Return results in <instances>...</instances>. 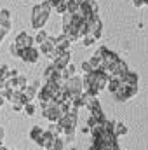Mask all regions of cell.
<instances>
[{
	"mask_svg": "<svg viewBox=\"0 0 148 150\" xmlns=\"http://www.w3.org/2000/svg\"><path fill=\"white\" fill-rule=\"evenodd\" d=\"M51 11H52V7H51V4H49L47 0L42 2V4H38V5H35V7L32 9V26H33L35 30H42V28H44V25H45L47 19H49Z\"/></svg>",
	"mask_w": 148,
	"mask_h": 150,
	"instance_id": "1",
	"label": "cell"
},
{
	"mask_svg": "<svg viewBox=\"0 0 148 150\" xmlns=\"http://www.w3.org/2000/svg\"><path fill=\"white\" fill-rule=\"evenodd\" d=\"M108 79H110V77L105 74V72H101V70H94V72H91V74H87V75L82 77V80H87L89 84H92L99 93L106 89V86H108Z\"/></svg>",
	"mask_w": 148,
	"mask_h": 150,
	"instance_id": "2",
	"label": "cell"
},
{
	"mask_svg": "<svg viewBox=\"0 0 148 150\" xmlns=\"http://www.w3.org/2000/svg\"><path fill=\"white\" fill-rule=\"evenodd\" d=\"M138 91H140L138 86H124V84H120V87L113 93V96H115V100H118V101H127L129 98L136 96Z\"/></svg>",
	"mask_w": 148,
	"mask_h": 150,
	"instance_id": "3",
	"label": "cell"
},
{
	"mask_svg": "<svg viewBox=\"0 0 148 150\" xmlns=\"http://www.w3.org/2000/svg\"><path fill=\"white\" fill-rule=\"evenodd\" d=\"M77 122H78V115H77V113H66L65 117H61V119H59V126H61L63 134H66V133H75Z\"/></svg>",
	"mask_w": 148,
	"mask_h": 150,
	"instance_id": "4",
	"label": "cell"
},
{
	"mask_svg": "<svg viewBox=\"0 0 148 150\" xmlns=\"http://www.w3.org/2000/svg\"><path fill=\"white\" fill-rule=\"evenodd\" d=\"M101 33H103V23H101V19L98 16H94L92 19L87 21V35L92 37L94 40H99Z\"/></svg>",
	"mask_w": 148,
	"mask_h": 150,
	"instance_id": "5",
	"label": "cell"
},
{
	"mask_svg": "<svg viewBox=\"0 0 148 150\" xmlns=\"http://www.w3.org/2000/svg\"><path fill=\"white\" fill-rule=\"evenodd\" d=\"M65 87H66V91H68L72 96L84 94V93H82V77H78V75H73L72 79L65 80Z\"/></svg>",
	"mask_w": 148,
	"mask_h": 150,
	"instance_id": "6",
	"label": "cell"
},
{
	"mask_svg": "<svg viewBox=\"0 0 148 150\" xmlns=\"http://www.w3.org/2000/svg\"><path fill=\"white\" fill-rule=\"evenodd\" d=\"M44 77H45V82H54V84H65L63 82V79H61V70L52 63V65H49L47 68H45V72H44Z\"/></svg>",
	"mask_w": 148,
	"mask_h": 150,
	"instance_id": "7",
	"label": "cell"
},
{
	"mask_svg": "<svg viewBox=\"0 0 148 150\" xmlns=\"http://www.w3.org/2000/svg\"><path fill=\"white\" fill-rule=\"evenodd\" d=\"M19 58L25 61V63H37L38 58H40V51L37 47H26V49H21L19 52Z\"/></svg>",
	"mask_w": 148,
	"mask_h": 150,
	"instance_id": "8",
	"label": "cell"
},
{
	"mask_svg": "<svg viewBox=\"0 0 148 150\" xmlns=\"http://www.w3.org/2000/svg\"><path fill=\"white\" fill-rule=\"evenodd\" d=\"M42 115H44L49 122H59V119L63 117V115L59 113V108H58V103H56V101H54L51 107L44 108V110H42Z\"/></svg>",
	"mask_w": 148,
	"mask_h": 150,
	"instance_id": "9",
	"label": "cell"
},
{
	"mask_svg": "<svg viewBox=\"0 0 148 150\" xmlns=\"http://www.w3.org/2000/svg\"><path fill=\"white\" fill-rule=\"evenodd\" d=\"M129 68H127V65H125V61L124 59H117L113 65L110 67V70H108V77H118V75H122V74H125Z\"/></svg>",
	"mask_w": 148,
	"mask_h": 150,
	"instance_id": "10",
	"label": "cell"
},
{
	"mask_svg": "<svg viewBox=\"0 0 148 150\" xmlns=\"http://www.w3.org/2000/svg\"><path fill=\"white\" fill-rule=\"evenodd\" d=\"M14 44H16L19 49H26V47H32L35 42H33V37H32V35H28L26 32H21V33H18Z\"/></svg>",
	"mask_w": 148,
	"mask_h": 150,
	"instance_id": "11",
	"label": "cell"
},
{
	"mask_svg": "<svg viewBox=\"0 0 148 150\" xmlns=\"http://www.w3.org/2000/svg\"><path fill=\"white\" fill-rule=\"evenodd\" d=\"M118 80H120V84H124V86H138V82H140V77L138 74H134V72H125V74L118 75L117 77Z\"/></svg>",
	"mask_w": 148,
	"mask_h": 150,
	"instance_id": "12",
	"label": "cell"
},
{
	"mask_svg": "<svg viewBox=\"0 0 148 150\" xmlns=\"http://www.w3.org/2000/svg\"><path fill=\"white\" fill-rule=\"evenodd\" d=\"M38 89H40V82L38 80H32L28 86H26V89H25V98L28 100V101H33L35 98H37V93H38Z\"/></svg>",
	"mask_w": 148,
	"mask_h": 150,
	"instance_id": "13",
	"label": "cell"
},
{
	"mask_svg": "<svg viewBox=\"0 0 148 150\" xmlns=\"http://www.w3.org/2000/svg\"><path fill=\"white\" fill-rule=\"evenodd\" d=\"M72 63V54H70V51H63L59 56H58V59L54 61V65L59 68V70H63V68H66L68 65Z\"/></svg>",
	"mask_w": 148,
	"mask_h": 150,
	"instance_id": "14",
	"label": "cell"
},
{
	"mask_svg": "<svg viewBox=\"0 0 148 150\" xmlns=\"http://www.w3.org/2000/svg\"><path fill=\"white\" fill-rule=\"evenodd\" d=\"M54 138H58V136H52V134L45 129V131L42 133V136L38 138L35 143H38V145H40V149H49V147L54 143Z\"/></svg>",
	"mask_w": 148,
	"mask_h": 150,
	"instance_id": "15",
	"label": "cell"
},
{
	"mask_svg": "<svg viewBox=\"0 0 148 150\" xmlns=\"http://www.w3.org/2000/svg\"><path fill=\"white\" fill-rule=\"evenodd\" d=\"M54 47H56V37H47V40L40 45V52H44L47 56L49 52L54 51Z\"/></svg>",
	"mask_w": 148,
	"mask_h": 150,
	"instance_id": "16",
	"label": "cell"
},
{
	"mask_svg": "<svg viewBox=\"0 0 148 150\" xmlns=\"http://www.w3.org/2000/svg\"><path fill=\"white\" fill-rule=\"evenodd\" d=\"M47 2L51 4V7H52L56 12H59V14H65V12H66V5H68L66 0H47Z\"/></svg>",
	"mask_w": 148,
	"mask_h": 150,
	"instance_id": "17",
	"label": "cell"
},
{
	"mask_svg": "<svg viewBox=\"0 0 148 150\" xmlns=\"http://www.w3.org/2000/svg\"><path fill=\"white\" fill-rule=\"evenodd\" d=\"M0 28L11 30V12L7 9H2L0 11Z\"/></svg>",
	"mask_w": 148,
	"mask_h": 150,
	"instance_id": "18",
	"label": "cell"
},
{
	"mask_svg": "<svg viewBox=\"0 0 148 150\" xmlns=\"http://www.w3.org/2000/svg\"><path fill=\"white\" fill-rule=\"evenodd\" d=\"M89 65L92 67V70H99V68H101V51H99V47H98V51L89 58Z\"/></svg>",
	"mask_w": 148,
	"mask_h": 150,
	"instance_id": "19",
	"label": "cell"
},
{
	"mask_svg": "<svg viewBox=\"0 0 148 150\" xmlns=\"http://www.w3.org/2000/svg\"><path fill=\"white\" fill-rule=\"evenodd\" d=\"M70 40H68V37L66 35H59V37H56V47L58 49H61V51H70Z\"/></svg>",
	"mask_w": 148,
	"mask_h": 150,
	"instance_id": "20",
	"label": "cell"
},
{
	"mask_svg": "<svg viewBox=\"0 0 148 150\" xmlns=\"http://www.w3.org/2000/svg\"><path fill=\"white\" fill-rule=\"evenodd\" d=\"M73 75H75V67L72 65V63H70L66 68H63V70H61V79H63V82H65V80H68V79H72Z\"/></svg>",
	"mask_w": 148,
	"mask_h": 150,
	"instance_id": "21",
	"label": "cell"
},
{
	"mask_svg": "<svg viewBox=\"0 0 148 150\" xmlns=\"http://www.w3.org/2000/svg\"><path fill=\"white\" fill-rule=\"evenodd\" d=\"M127 133V127L124 126V122H115V127H113V134L117 136V138H120V136H124Z\"/></svg>",
	"mask_w": 148,
	"mask_h": 150,
	"instance_id": "22",
	"label": "cell"
},
{
	"mask_svg": "<svg viewBox=\"0 0 148 150\" xmlns=\"http://www.w3.org/2000/svg\"><path fill=\"white\" fill-rule=\"evenodd\" d=\"M118 87H120V80H118L117 77H110V79H108V86H106V89H108L111 94H113Z\"/></svg>",
	"mask_w": 148,
	"mask_h": 150,
	"instance_id": "23",
	"label": "cell"
},
{
	"mask_svg": "<svg viewBox=\"0 0 148 150\" xmlns=\"http://www.w3.org/2000/svg\"><path fill=\"white\" fill-rule=\"evenodd\" d=\"M52 136H61L63 134V131H61V126H59V122H51L49 124V129H47Z\"/></svg>",
	"mask_w": 148,
	"mask_h": 150,
	"instance_id": "24",
	"label": "cell"
},
{
	"mask_svg": "<svg viewBox=\"0 0 148 150\" xmlns=\"http://www.w3.org/2000/svg\"><path fill=\"white\" fill-rule=\"evenodd\" d=\"M26 86H28V82H26V77H23V75H18V86H16V91H21V93H25Z\"/></svg>",
	"mask_w": 148,
	"mask_h": 150,
	"instance_id": "25",
	"label": "cell"
},
{
	"mask_svg": "<svg viewBox=\"0 0 148 150\" xmlns=\"http://www.w3.org/2000/svg\"><path fill=\"white\" fill-rule=\"evenodd\" d=\"M23 110H25V113H26L28 117H32V115H35V112H37V105H35L33 101H30V103H26V105L23 107Z\"/></svg>",
	"mask_w": 148,
	"mask_h": 150,
	"instance_id": "26",
	"label": "cell"
},
{
	"mask_svg": "<svg viewBox=\"0 0 148 150\" xmlns=\"http://www.w3.org/2000/svg\"><path fill=\"white\" fill-rule=\"evenodd\" d=\"M47 37H49V35H47L44 30H38V33L33 37V42H35V44H38V45H42V44L47 40Z\"/></svg>",
	"mask_w": 148,
	"mask_h": 150,
	"instance_id": "27",
	"label": "cell"
},
{
	"mask_svg": "<svg viewBox=\"0 0 148 150\" xmlns=\"http://www.w3.org/2000/svg\"><path fill=\"white\" fill-rule=\"evenodd\" d=\"M42 133H44V129H42V127H38V126H33V127H32V131H30V138H32L33 142H37L38 138L42 136Z\"/></svg>",
	"mask_w": 148,
	"mask_h": 150,
	"instance_id": "28",
	"label": "cell"
},
{
	"mask_svg": "<svg viewBox=\"0 0 148 150\" xmlns=\"http://www.w3.org/2000/svg\"><path fill=\"white\" fill-rule=\"evenodd\" d=\"M9 77H11V68H9L7 65H2V67H0V80L5 82Z\"/></svg>",
	"mask_w": 148,
	"mask_h": 150,
	"instance_id": "29",
	"label": "cell"
},
{
	"mask_svg": "<svg viewBox=\"0 0 148 150\" xmlns=\"http://www.w3.org/2000/svg\"><path fill=\"white\" fill-rule=\"evenodd\" d=\"M65 145H66L65 140H63L61 136H58V138H54V143H52L51 147H52L54 150H65Z\"/></svg>",
	"mask_w": 148,
	"mask_h": 150,
	"instance_id": "30",
	"label": "cell"
},
{
	"mask_svg": "<svg viewBox=\"0 0 148 150\" xmlns=\"http://www.w3.org/2000/svg\"><path fill=\"white\" fill-rule=\"evenodd\" d=\"M9 52L12 54V56H16V58H19V52H21V49L16 45V44H11L9 45Z\"/></svg>",
	"mask_w": 148,
	"mask_h": 150,
	"instance_id": "31",
	"label": "cell"
},
{
	"mask_svg": "<svg viewBox=\"0 0 148 150\" xmlns=\"http://www.w3.org/2000/svg\"><path fill=\"white\" fill-rule=\"evenodd\" d=\"M91 72H94L92 67L89 65V61H84L82 63V75H87V74H91Z\"/></svg>",
	"mask_w": 148,
	"mask_h": 150,
	"instance_id": "32",
	"label": "cell"
},
{
	"mask_svg": "<svg viewBox=\"0 0 148 150\" xmlns=\"http://www.w3.org/2000/svg\"><path fill=\"white\" fill-rule=\"evenodd\" d=\"M80 40H82V44H84L85 47H89V45H92V44H96V40H94L92 37H89V35H85V37H82Z\"/></svg>",
	"mask_w": 148,
	"mask_h": 150,
	"instance_id": "33",
	"label": "cell"
},
{
	"mask_svg": "<svg viewBox=\"0 0 148 150\" xmlns=\"http://www.w3.org/2000/svg\"><path fill=\"white\" fill-rule=\"evenodd\" d=\"M132 5L134 7H145V5H148V0H132Z\"/></svg>",
	"mask_w": 148,
	"mask_h": 150,
	"instance_id": "34",
	"label": "cell"
},
{
	"mask_svg": "<svg viewBox=\"0 0 148 150\" xmlns=\"http://www.w3.org/2000/svg\"><path fill=\"white\" fill-rule=\"evenodd\" d=\"M73 140H75V133H66V134H65V143H66V142L70 143V142H73Z\"/></svg>",
	"mask_w": 148,
	"mask_h": 150,
	"instance_id": "35",
	"label": "cell"
},
{
	"mask_svg": "<svg viewBox=\"0 0 148 150\" xmlns=\"http://www.w3.org/2000/svg\"><path fill=\"white\" fill-rule=\"evenodd\" d=\"M23 107H25L23 103H12V110H14V112H21Z\"/></svg>",
	"mask_w": 148,
	"mask_h": 150,
	"instance_id": "36",
	"label": "cell"
},
{
	"mask_svg": "<svg viewBox=\"0 0 148 150\" xmlns=\"http://www.w3.org/2000/svg\"><path fill=\"white\" fill-rule=\"evenodd\" d=\"M7 33H9V30H5V28H0V42L4 40V37H5Z\"/></svg>",
	"mask_w": 148,
	"mask_h": 150,
	"instance_id": "37",
	"label": "cell"
},
{
	"mask_svg": "<svg viewBox=\"0 0 148 150\" xmlns=\"http://www.w3.org/2000/svg\"><path fill=\"white\" fill-rule=\"evenodd\" d=\"M4 134H5V133H4V127H0V145H2V142H4Z\"/></svg>",
	"mask_w": 148,
	"mask_h": 150,
	"instance_id": "38",
	"label": "cell"
},
{
	"mask_svg": "<svg viewBox=\"0 0 148 150\" xmlns=\"http://www.w3.org/2000/svg\"><path fill=\"white\" fill-rule=\"evenodd\" d=\"M4 103H5V98H4V96L0 94V107H4Z\"/></svg>",
	"mask_w": 148,
	"mask_h": 150,
	"instance_id": "39",
	"label": "cell"
},
{
	"mask_svg": "<svg viewBox=\"0 0 148 150\" xmlns=\"http://www.w3.org/2000/svg\"><path fill=\"white\" fill-rule=\"evenodd\" d=\"M89 150H98V149H96V147H94V145H92V147H91V149H89Z\"/></svg>",
	"mask_w": 148,
	"mask_h": 150,
	"instance_id": "40",
	"label": "cell"
},
{
	"mask_svg": "<svg viewBox=\"0 0 148 150\" xmlns=\"http://www.w3.org/2000/svg\"><path fill=\"white\" fill-rule=\"evenodd\" d=\"M45 150H54V149H52V147H49V149H45Z\"/></svg>",
	"mask_w": 148,
	"mask_h": 150,
	"instance_id": "41",
	"label": "cell"
},
{
	"mask_svg": "<svg viewBox=\"0 0 148 150\" xmlns=\"http://www.w3.org/2000/svg\"><path fill=\"white\" fill-rule=\"evenodd\" d=\"M70 150H77V149H75V147H72V149H70Z\"/></svg>",
	"mask_w": 148,
	"mask_h": 150,
	"instance_id": "42",
	"label": "cell"
}]
</instances>
